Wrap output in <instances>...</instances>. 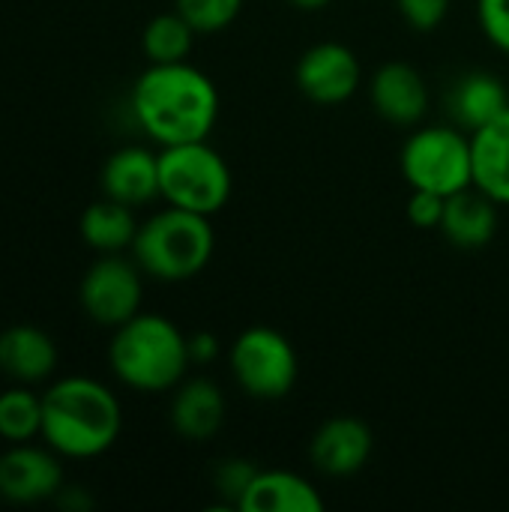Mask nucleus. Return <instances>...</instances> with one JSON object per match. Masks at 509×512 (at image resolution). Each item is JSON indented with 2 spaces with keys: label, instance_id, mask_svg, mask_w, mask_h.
<instances>
[{
  "label": "nucleus",
  "instance_id": "nucleus-1",
  "mask_svg": "<svg viewBox=\"0 0 509 512\" xmlns=\"http://www.w3.org/2000/svg\"><path fill=\"white\" fill-rule=\"evenodd\" d=\"M135 123L159 147L207 141L219 120V90L207 72L183 63H150L129 96Z\"/></svg>",
  "mask_w": 509,
  "mask_h": 512
},
{
  "label": "nucleus",
  "instance_id": "nucleus-11",
  "mask_svg": "<svg viewBox=\"0 0 509 512\" xmlns=\"http://www.w3.org/2000/svg\"><path fill=\"white\" fill-rule=\"evenodd\" d=\"M375 450L372 429L351 414L330 417L318 426L309 441V459L318 474L324 477H354L366 468Z\"/></svg>",
  "mask_w": 509,
  "mask_h": 512
},
{
  "label": "nucleus",
  "instance_id": "nucleus-5",
  "mask_svg": "<svg viewBox=\"0 0 509 512\" xmlns=\"http://www.w3.org/2000/svg\"><path fill=\"white\" fill-rule=\"evenodd\" d=\"M231 189V168L207 141L159 150V198H165L171 207L213 216L228 204Z\"/></svg>",
  "mask_w": 509,
  "mask_h": 512
},
{
  "label": "nucleus",
  "instance_id": "nucleus-12",
  "mask_svg": "<svg viewBox=\"0 0 509 512\" xmlns=\"http://www.w3.org/2000/svg\"><path fill=\"white\" fill-rule=\"evenodd\" d=\"M369 99L378 117L396 126H417L429 114V84L411 63L390 60L369 78Z\"/></svg>",
  "mask_w": 509,
  "mask_h": 512
},
{
  "label": "nucleus",
  "instance_id": "nucleus-9",
  "mask_svg": "<svg viewBox=\"0 0 509 512\" xmlns=\"http://www.w3.org/2000/svg\"><path fill=\"white\" fill-rule=\"evenodd\" d=\"M294 81L309 102L333 108L345 105L360 90L363 66L345 42H315L300 54Z\"/></svg>",
  "mask_w": 509,
  "mask_h": 512
},
{
  "label": "nucleus",
  "instance_id": "nucleus-23",
  "mask_svg": "<svg viewBox=\"0 0 509 512\" xmlns=\"http://www.w3.org/2000/svg\"><path fill=\"white\" fill-rule=\"evenodd\" d=\"M246 0H174V9L195 27V33H219L237 21Z\"/></svg>",
  "mask_w": 509,
  "mask_h": 512
},
{
  "label": "nucleus",
  "instance_id": "nucleus-3",
  "mask_svg": "<svg viewBox=\"0 0 509 512\" xmlns=\"http://www.w3.org/2000/svg\"><path fill=\"white\" fill-rule=\"evenodd\" d=\"M108 366L114 378L135 393H168L192 366L189 336H183V330L165 315L138 312L114 327Z\"/></svg>",
  "mask_w": 509,
  "mask_h": 512
},
{
  "label": "nucleus",
  "instance_id": "nucleus-28",
  "mask_svg": "<svg viewBox=\"0 0 509 512\" xmlns=\"http://www.w3.org/2000/svg\"><path fill=\"white\" fill-rule=\"evenodd\" d=\"M189 357L195 366H207L219 357V339L207 330H198L189 336Z\"/></svg>",
  "mask_w": 509,
  "mask_h": 512
},
{
  "label": "nucleus",
  "instance_id": "nucleus-13",
  "mask_svg": "<svg viewBox=\"0 0 509 512\" xmlns=\"http://www.w3.org/2000/svg\"><path fill=\"white\" fill-rule=\"evenodd\" d=\"M105 198H114L129 207H144L159 198V153L129 144L114 150L99 174Z\"/></svg>",
  "mask_w": 509,
  "mask_h": 512
},
{
  "label": "nucleus",
  "instance_id": "nucleus-26",
  "mask_svg": "<svg viewBox=\"0 0 509 512\" xmlns=\"http://www.w3.org/2000/svg\"><path fill=\"white\" fill-rule=\"evenodd\" d=\"M477 21L486 39L509 54V0H477Z\"/></svg>",
  "mask_w": 509,
  "mask_h": 512
},
{
  "label": "nucleus",
  "instance_id": "nucleus-16",
  "mask_svg": "<svg viewBox=\"0 0 509 512\" xmlns=\"http://www.w3.org/2000/svg\"><path fill=\"white\" fill-rule=\"evenodd\" d=\"M57 369L54 339L30 324H15L0 333V372L15 384H42Z\"/></svg>",
  "mask_w": 509,
  "mask_h": 512
},
{
  "label": "nucleus",
  "instance_id": "nucleus-19",
  "mask_svg": "<svg viewBox=\"0 0 509 512\" xmlns=\"http://www.w3.org/2000/svg\"><path fill=\"white\" fill-rule=\"evenodd\" d=\"M474 186L501 207H509V111L489 126L471 132Z\"/></svg>",
  "mask_w": 509,
  "mask_h": 512
},
{
  "label": "nucleus",
  "instance_id": "nucleus-6",
  "mask_svg": "<svg viewBox=\"0 0 509 512\" xmlns=\"http://www.w3.org/2000/svg\"><path fill=\"white\" fill-rule=\"evenodd\" d=\"M399 168L411 189H426L450 198L474 186L471 132H462L459 126L417 129L402 144Z\"/></svg>",
  "mask_w": 509,
  "mask_h": 512
},
{
  "label": "nucleus",
  "instance_id": "nucleus-22",
  "mask_svg": "<svg viewBox=\"0 0 509 512\" xmlns=\"http://www.w3.org/2000/svg\"><path fill=\"white\" fill-rule=\"evenodd\" d=\"M0 438L6 444L42 438V396H36L27 384L0 393Z\"/></svg>",
  "mask_w": 509,
  "mask_h": 512
},
{
  "label": "nucleus",
  "instance_id": "nucleus-17",
  "mask_svg": "<svg viewBox=\"0 0 509 512\" xmlns=\"http://www.w3.org/2000/svg\"><path fill=\"white\" fill-rule=\"evenodd\" d=\"M240 512H324L321 492L300 474L267 468L258 471L252 486L246 489Z\"/></svg>",
  "mask_w": 509,
  "mask_h": 512
},
{
  "label": "nucleus",
  "instance_id": "nucleus-15",
  "mask_svg": "<svg viewBox=\"0 0 509 512\" xmlns=\"http://www.w3.org/2000/svg\"><path fill=\"white\" fill-rule=\"evenodd\" d=\"M498 201H492L486 192L477 186H468L444 201V219H441V234L450 246L462 252H477L486 249L495 240L498 231Z\"/></svg>",
  "mask_w": 509,
  "mask_h": 512
},
{
  "label": "nucleus",
  "instance_id": "nucleus-4",
  "mask_svg": "<svg viewBox=\"0 0 509 512\" xmlns=\"http://www.w3.org/2000/svg\"><path fill=\"white\" fill-rule=\"evenodd\" d=\"M216 252V231L210 216L165 207L138 225L132 258L144 276L159 282H189L195 279Z\"/></svg>",
  "mask_w": 509,
  "mask_h": 512
},
{
  "label": "nucleus",
  "instance_id": "nucleus-8",
  "mask_svg": "<svg viewBox=\"0 0 509 512\" xmlns=\"http://www.w3.org/2000/svg\"><path fill=\"white\" fill-rule=\"evenodd\" d=\"M144 270L132 261L117 255H99L90 264L78 285V303L90 321L99 327H120L141 312L144 297Z\"/></svg>",
  "mask_w": 509,
  "mask_h": 512
},
{
  "label": "nucleus",
  "instance_id": "nucleus-14",
  "mask_svg": "<svg viewBox=\"0 0 509 512\" xmlns=\"http://www.w3.org/2000/svg\"><path fill=\"white\" fill-rule=\"evenodd\" d=\"M171 429L192 444H204L219 435L225 423V396L210 378H189L174 387L168 408Z\"/></svg>",
  "mask_w": 509,
  "mask_h": 512
},
{
  "label": "nucleus",
  "instance_id": "nucleus-10",
  "mask_svg": "<svg viewBox=\"0 0 509 512\" xmlns=\"http://www.w3.org/2000/svg\"><path fill=\"white\" fill-rule=\"evenodd\" d=\"M63 489V465L57 453L45 444L36 447L12 444L0 456V498L9 504H36V501H54V495Z\"/></svg>",
  "mask_w": 509,
  "mask_h": 512
},
{
  "label": "nucleus",
  "instance_id": "nucleus-7",
  "mask_svg": "<svg viewBox=\"0 0 509 512\" xmlns=\"http://www.w3.org/2000/svg\"><path fill=\"white\" fill-rule=\"evenodd\" d=\"M228 363L237 387L258 402L285 399L300 375V360L291 339L264 324H255L234 339Z\"/></svg>",
  "mask_w": 509,
  "mask_h": 512
},
{
  "label": "nucleus",
  "instance_id": "nucleus-30",
  "mask_svg": "<svg viewBox=\"0 0 509 512\" xmlns=\"http://www.w3.org/2000/svg\"><path fill=\"white\" fill-rule=\"evenodd\" d=\"M294 9H300V12H321V9H327L333 0H288Z\"/></svg>",
  "mask_w": 509,
  "mask_h": 512
},
{
  "label": "nucleus",
  "instance_id": "nucleus-29",
  "mask_svg": "<svg viewBox=\"0 0 509 512\" xmlns=\"http://www.w3.org/2000/svg\"><path fill=\"white\" fill-rule=\"evenodd\" d=\"M54 501H57V507H63L66 512H87L93 507L90 495H87L84 489H78V486H63V489L54 495Z\"/></svg>",
  "mask_w": 509,
  "mask_h": 512
},
{
  "label": "nucleus",
  "instance_id": "nucleus-25",
  "mask_svg": "<svg viewBox=\"0 0 509 512\" xmlns=\"http://www.w3.org/2000/svg\"><path fill=\"white\" fill-rule=\"evenodd\" d=\"M453 0H396V9L402 15V21L420 33H429L435 27L444 24L447 12H450Z\"/></svg>",
  "mask_w": 509,
  "mask_h": 512
},
{
  "label": "nucleus",
  "instance_id": "nucleus-21",
  "mask_svg": "<svg viewBox=\"0 0 509 512\" xmlns=\"http://www.w3.org/2000/svg\"><path fill=\"white\" fill-rule=\"evenodd\" d=\"M195 27L174 9L147 21L141 33V48L150 63H183L195 45Z\"/></svg>",
  "mask_w": 509,
  "mask_h": 512
},
{
  "label": "nucleus",
  "instance_id": "nucleus-20",
  "mask_svg": "<svg viewBox=\"0 0 509 512\" xmlns=\"http://www.w3.org/2000/svg\"><path fill=\"white\" fill-rule=\"evenodd\" d=\"M135 207L120 204L114 198H102L93 201L78 222L81 240L96 249L99 255H117L123 249H132L135 234H138V222H135Z\"/></svg>",
  "mask_w": 509,
  "mask_h": 512
},
{
  "label": "nucleus",
  "instance_id": "nucleus-27",
  "mask_svg": "<svg viewBox=\"0 0 509 512\" xmlns=\"http://www.w3.org/2000/svg\"><path fill=\"white\" fill-rule=\"evenodd\" d=\"M444 195H435V192H426V189H414L411 198H408V219L411 225L429 231V228H441V219H444Z\"/></svg>",
  "mask_w": 509,
  "mask_h": 512
},
{
  "label": "nucleus",
  "instance_id": "nucleus-24",
  "mask_svg": "<svg viewBox=\"0 0 509 512\" xmlns=\"http://www.w3.org/2000/svg\"><path fill=\"white\" fill-rule=\"evenodd\" d=\"M258 471L261 468H255V462H249V459H225L213 471V486L231 507H237Z\"/></svg>",
  "mask_w": 509,
  "mask_h": 512
},
{
  "label": "nucleus",
  "instance_id": "nucleus-18",
  "mask_svg": "<svg viewBox=\"0 0 509 512\" xmlns=\"http://www.w3.org/2000/svg\"><path fill=\"white\" fill-rule=\"evenodd\" d=\"M447 105L456 126H462L465 132H477L509 111V90L495 72L474 69L453 84Z\"/></svg>",
  "mask_w": 509,
  "mask_h": 512
},
{
  "label": "nucleus",
  "instance_id": "nucleus-2",
  "mask_svg": "<svg viewBox=\"0 0 509 512\" xmlns=\"http://www.w3.org/2000/svg\"><path fill=\"white\" fill-rule=\"evenodd\" d=\"M123 432L120 399L96 378L69 375L42 393V441L63 459H96Z\"/></svg>",
  "mask_w": 509,
  "mask_h": 512
}]
</instances>
